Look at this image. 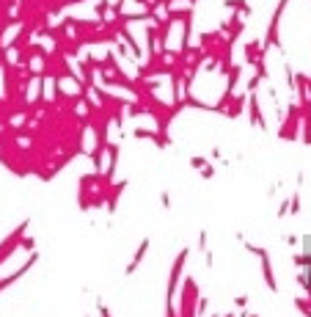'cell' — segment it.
I'll return each instance as SVG.
<instances>
[{
  "label": "cell",
  "instance_id": "6da1fadb",
  "mask_svg": "<svg viewBox=\"0 0 311 317\" xmlns=\"http://www.w3.org/2000/svg\"><path fill=\"white\" fill-rule=\"evenodd\" d=\"M187 257H190V249H182L179 251V257L174 259V265H171V273H168V290H165V315L168 317H177V303H174V298H177V287H179V276L185 273V262Z\"/></svg>",
  "mask_w": 311,
  "mask_h": 317
},
{
  "label": "cell",
  "instance_id": "7a4b0ae2",
  "mask_svg": "<svg viewBox=\"0 0 311 317\" xmlns=\"http://www.w3.org/2000/svg\"><path fill=\"white\" fill-rule=\"evenodd\" d=\"M300 121H303V108L297 100L286 105V113L281 116V127H278V138L281 141H297L300 138Z\"/></svg>",
  "mask_w": 311,
  "mask_h": 317
},
{
  "label": "cell",
  "instance_id": "3957f363",
  "mask_svg": "<svg viewBox=\"0 0 311 317\" xmlns=\"http://www.w3.org/2000/svg\"><path fill=\"white\" fill-rule=\"evenodd\" d=\"M286 6H289V0H278L276 11H273V17H270L267 33H264V39H262V50H264V52H267L270 47H278V50L284 52V47H281V36H278V28H281V17H284Z\"/></svg>",
  "mask_w": 311,
  "mask_h": 317
},
{
  "label": "cell",
  "instance_id": "277c9868",
  "mask_svg": "<svg viewBox=\"0 0 311 317\" xmlns=\"http://www.w3.org/2000/svg\"><path fill=\"white\" fill-rule=\"evenodd\" d=\"M179 292H182V295H179V315H182V317H193L196 315V303H198V298H201V290H198L196 279L187 276L185 287H182Z\"/></svg>",
  "mask_w": 311,
  "mask_h": 317
},
{
  "label": "cell",
  "instance_id": "5b68a950",
  "mask_svg": "<svg viewBox=\"0 0 311 317\" xmlns=\"http://www.w3.org/2000/svg\"><path fill=\"white\" fill-rule=\"evenodd\" d=\"M248 121H251V127H259V130H267V119H264V113L259 108V97L256 91H248Z\"/></svg>",
  "mask_w": 311,
  "mask_h": 317
},
{
  "label": "cell",
  "instance_id": "8992f818",
  "mask_svg": "<svg viewBox=\"0 0 311 317\" xmlns=\"http://www.w3.org/2000/svg\"><path fill=\"white\" fill-rule=\"evenodd\" d=\"M118 152H121V146L118 144H105V154H108V168H102V174L113 182V174H116V166H118Z\"/></svg>",
  "mask_w": 311,
  "mask_h": 317
},
{
  "label": "cell",
  "instance_id": "52a82bcc",
  "mask_svg": "<svg viewBox=\"0 0 311 317\" xmlns=\"http://www.w3.org/2000/svg\"><path fill=\"white\" fill-rule=\"evenodd\" d=\"M149 246H151V243H149V237H143V240L138 243V251H135V254H132V259H130V265L124 267V273H127V276H132L135 270H138V267H141L143 257H146V254H149Z\"/></svg>",
  "mask_w": 311,
  "mask_h": 317
},
{
  "label": "cell",
  "instance_id": "ba28073f",
  "mask_svg": "<svg viewBox=\"0 0 311 317\" xmlns=\"http://www.w3.org/2000/svg\"><path fill=\"white\" fill-rule=\"evenodd\" d=\"M259 259H262V276H264V282H267V290L278 292V282H276V273H273V262H270V251H264Z\"/></svg>",
  "mask_w": 311,
  "mask_h": 317
},
{
  "label": "cell",
  "instance_id": "9c48e42d",
  "mask_svg": "<svg viewBox=\"0 0 311 317\" xmlns=\"http://www.w3.org/2000/svg\"><path fill=\"white\" fill-rule=\"evenodd\" d=\"M245 100H248V94H234L229 100V105L223 108V113H226L229 119H240V116H243V108H245Z\"/></svg>",
  "mask_w": 311,
  "mask_h": 317
},
{
  "label": "cell",
  "instance_id": "30bf717a",
  "mask_svg": "<svg viewBox=\"0 0 311 317\" xmlns=\"http://www.w3.org/2000/svg\"><path fill=\"white\" fill-rule=\"evenodd\" d=\"M243 55H245V64H256V58H267V52L262 50V42H248L245 44V50H243Z\"/></svg>",
  "mask_w": 311,
  "mask_h": 317
},
{
  "label": "cell",
  "instance_id": "8fae6325",
  "mask_svg": "<svg viewBox=\"0 0 311 317\" xmlns=\"http://www.w3.org/2000/svg\"><path fill=\"white\" fill-rule=\"evenodd\" d=\"M223 6L226 9H231V11H240L243 17H251V6H248V0H223Z\"/></svg>",
  "mask_w": 311,
  "mask_h": 317
},
{
  "label": "cell",
  "instance_id": "7c38bea8",
  "mask_svg": "<svg viewBox=\"0 0 311 317\" xmlns=\"http://www.w3.org/2000/svg\"><path fill=\"white\" fill-rule=\"evenodd\" d=\"M292 262H295L297 267H303V270H306V267H311V254H295Z\"/></svg>",
  "mask_w": 311,
  "mask_h": 317
},
{
  "label": "cell",
  "instance_id": "4fadbf2b",
  "mask_svg": "<svg viewBox=\"0 0 311 317\" xmlns=\"http://www.w3.org/2000/svg\"><path fill=\"white\" fill-rule=\"evenodd\" d=\"M262 83H264V80H262L259 75H253V77H248V83H245V91H256V88L262 86Z\"/></svg>",
  "mask_w": 311,
  "mask_h": 317
},
{
  "label": "cell",
  "instance_id": "5bb4252c",
  "mask_svg": "<svg viewBox=\"0 0 311 317\" xmlns=\"http://www.w3.org/2000/svg\"><path fill=\"white\" fill-rule=\"evenodd\" d=\"M295 306L300 309L303 315H311V300L309 298H297V300H295Z\"/></svg>",
  "mask_w": 311,
  "mask_h": 317
},
{
  "label": "cell",
  "instance_id": "9a60e30c",
  "mask_svg": "<svg viewBox=\"0 0 311 317\" xmlns=\"http://www.w3.org/2000/svg\"><path fill=\"white\" fill-rule=\"evenodd\" d=\"M289 213H292V215L300 213V193H295V196L289 199Z\"/></svg>",
  "mask_w": 311,
  "mask_h": 317
},
{
  "label": "cell",
  "instance_id": "2e32d148",
  "mask_svg": "<svg viewBox=\"0 0 311 317\" xmlns=\"http://www.w3.org/2000/svg\"><path fill=\"white\" fill-rule=\"evenodd\" d=\"M19 249H22V251H33L36 240H33V237H22V240H19Z\"/></svg>",
  "mask_w": 311,
  "mask_h": 317
},
{
  "label": "cell",
  "instance_id": "e0dca14e",
  "mask_svg": "<svg viewBox=\"0 0 311 317\" xmlns=\"http://www.w3.org/2000/svg\"><path fill=\"white\" fill-rule=\"evenodd\" d=\"M132 135L143 141V138H151V130H146V127H135V130H132Z\"/></svg>",
  "mask_w": 311,
  "mask_h": 317
},
{
  "label": "cell",
  "instance_id": "ac0fdd59",
  "mask_svg": "<svg viewBox=\"0 0 311 317\" xmlns=\"http://www.w3.org/2000/svg\"><path fill=\"white\" fill-rule=\"evenodd\" d=\"M190 166H193V168H204V166H207V157L196 154V157H190Z\"/></svg>",
  "mask_w": 311,
  "mask_h": 317
},
{
  "label": "cell",
  "instance_id": "d6986e66",
  "mask_svg": "<svg viewBox=\"0 0 311 317\" xmlns=\"http://www.w3.org/2000/svg\"><path fill=\"white\" fill-rule=\"evenodd\" d=\"M198 171H201V177H204V180H212V177H215V168H212L210 163L204 166V168H198Z\"/></svg>",
  "mask_w": 311,
  "mask_h": 317
},
{
  "label": "cell",
  "instance_id": "ffe728a7",
  "mask_svg": "<svg viewBox=\"0 0 311 317\" xmlns=\"http://www.w3.org/2000/svg\"><path fill=\"white\" fill-rule=\"evenodd\" d=\"M234 306H237V309L248 306V295H237V298H234Z\"/></svg>",
  "mask_w": 311,
  "mask_h": 317
},
{
  "label": "cell",
  "instance_id": "44dd1931",
  "mask_svg": "<svg viewBox=\"0 0 311 317\" xmlns=\"http://www.w3.org/2000/svg\"><path fill=\"white\" fill-rule=\"evenodd\" d=\"M286 213H289V199H286V201H281V207H278V218H284Z\"/></svg>",
  "mask_w": 311,
  "mask_h": 317
},
{
  "label": "cell",
  "instance_id": "7402d4cb",
  "mask_svg": "<svg viewBox=\"0 0 311 317\" xmlns=\"http://www.w3.org/2000/svg\"><path fill=\"white\" fill-rule=\"evenodd\" d=\"M198 249L207 251V232H204V229H201V234H198Z\"/></svg>",
  "mask_w": 311,
  "mask_h": 317
},
{
  "label": "cell",
  "instance_id": "603a6c76",
  "mask_svg": "<svg viewBox=\"0 0 311 317\" xmlns=\"http://www.w3.org/2000/svg\"><path fill=\"white\" fill-rule=\"evenodd\" d=\"M160 204L165 207V210H171V196L168 193H160Z\"/></svg>",
  "mask_w": 311,
  "mask_h": 317
},
{
  "label": "cell",
  "instance_id": "cb8c5ba5",
  "mask_svg": "<svg viewBox=\"0 0 311 317\" xmlns=\"http://www.w3.org/2000/svg\"><path fill=\"white\" fill-rule=\"evenodd\" d=\"M284 243H289V246H295V243H297V237H295V234H286V237H284Z\"/></svg>",
  "mask_w": 311,
  "mask_h": 317
}]
</instances>
